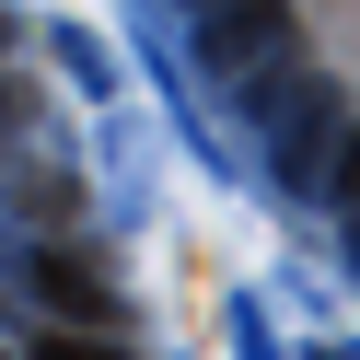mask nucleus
Segmentation results:
<instances>
[{
	"instance_id": "f257e3e1",
	"label": "nucleus",
	"mask_w": 360,
	"mask_h": 360,
	"mask_svg": "<svg viewBox=\"0 0 360 360\" xmlns=\"http://www.w3.org/2000/svg\"><path fill=\"white\" fill-rule=\"evenodd\" d=\"M267 47H290V0H221L210 12V58L221 70H256Z\"/></svg>"
},
{
	"instance_id": "f03ea898",
	"label": "nucleus",
	"mask_w": 360,
	"mask_h": 360,
	"mask_svg": "<svg viewBox=\"0 0 360 360\" xmlns=\"http://www.w3.org/2000/svg\"><path fill=\"white\" fill-rule=\"evenodd\" d=\"M47 302H58V314H117V302H105V267H82L70 244L47 256Z\"/></svg>"
},
{
	"instance_id": "7ed1b4c3",
	"label": "nucleus",
	"mask_w": 360,
	"mask_h": 360,
	"mask_svg": "<svg viewBox=\"0 0 360 360\" xmlns=\"http://www.w3.org/2000/svg\"><path fill=\"white\" fill-rule=\"evenodd\" d=\"M47 360H117V349H94V337H47Z\"/></svg>"
},
{
	"instance_id": "20e7f679",
	"label": "nucleus",
	"mask_w": 360,
	"mask_h": 360,
	"mask_svg": "<svg viewBox=\"0 0 360 360\" xmlns=\"http://www.w3.org/2000/svg\"><path fill=\"white\" fill-rule=\"evenodd\" d=\"M337 151H349V163H337V198L360 210V140H337Z\"/></svg>"
}]
</instances>
